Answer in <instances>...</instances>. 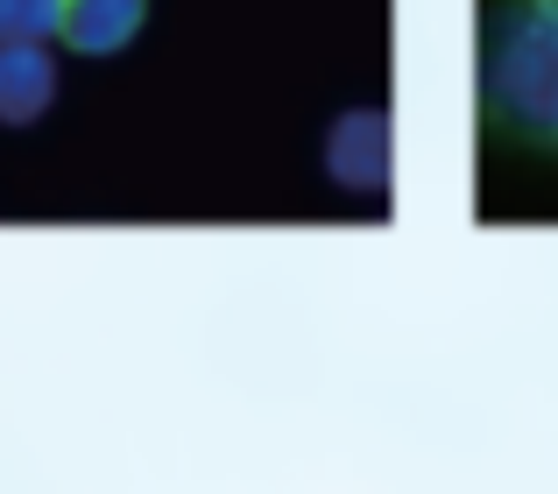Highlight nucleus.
I'll use <instances>...</instances> for the list:
<instances>
[{
    "instance_id": "obj_1",
    "label": "nucleus",
    "mask_w": 558,
    "mask_h": 494,
    "mask_svg": "<svg viewBox=\"0 0 558 494\" xmlns=\"http://www.w3.org/2000/svg\"><path fill=\"white\" fill-rule=\"evenodd\" d=\"M481 107L502 135L531 141V149H558V8L509 0L488 22Z\"/></svg>"
},
{
    "instance_id": "obj_2",
    "label": "nucleus",
    "mask_w": 558,
    "mask_h": 494,
    "mask_svg": "<svg viewBox=\"0 0 558 494\" xmlns=\"http://www.w3.org/2000/svg\"><path fill=\"white\" fill-rule=\"evenodd\" d=\"M326 177L340 192H389L396 184V121L381 107H354L326 127Z\"/></svg>"
},
{
    "instance_id": "obj_3",
    "label": "nucleus",
    "mask_w": 558,
    "mask_h": 494,
    "mask_svg": "<svg viewBox=\"0 0 558 494\" xmlns=\"http://www.w3.org/2000/svg\"><path fill=\"white\" fill-rule=\"evenodd\" d=\"M57 107L50 42H0V127H36Z\"/></svg>"
},
{
    "instance_id": "obj_4",
    "label": "nucleus",
    "mask_w": 558,
    "mask_h": 494,
    "mask_svg": "<svg viewBox=\"0 0 558 494\" xmlns=\"http://www.w3.org/2000/svg\"><path fill=\"white\" fill-rule=\"evenodd\" d=\"M142 22H149V0H64L57 36L78 57H121L142 36Z\"/></svg>"
},
{
    "instance_id": "obj_5",
    "label": "nucleus",
    "mask_w": 558,
    "mask_h": 494,
    "mask_svg": "<svg viewBox=\"0 0 558 494\" xmlns=\"http://www.w3.org/2000/svg\"><path fill=\"white\" fill-rule=\"evenodd\" d=\"M64 0H0V42H50Z\"/></svg>"
},
{
    "instance_id": "obj_6",
    "label": "nucleus",
    "mask_w": 558,
    "mask_h": 494,
    "mask_svg": "<svg viewBox=\"0 0 558 494\" xmlns=\"http://www.w3.org/2000/svg\"><path fill=\"white\" fill-rule=\"evenodd\" d=\"M545 8H558V0H545Z\"/></svg>"
}]
</instances>
